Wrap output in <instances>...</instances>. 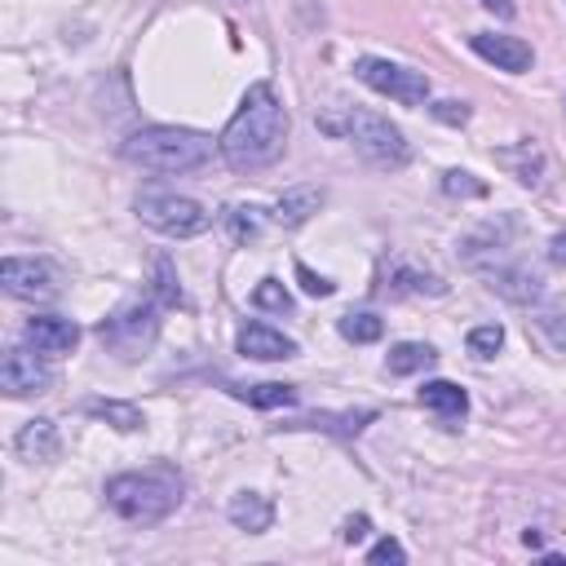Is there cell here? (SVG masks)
Instances as JSON below:
<instances>
[{
  "label": "cell",
  "mask_w": 566,
  "mask_h": 566,
  "mask_svg": "<svg viewBox=\"0 0 566 566\" xmlns=\"http://www.w3.org/2000/svg\"><path fill=\"white\" fill-rule=\"evenodd\" d=\"M287 142V111L274 97L270 84H252L234 111V119L226 124V133L217 137L221 159L234 172H261L283 155Z\"/></svg>",
  "instance_id": "cell-1"
},
{
  "label": "cell",
  "mask_w": 566,
  "mask_h": 566,
  "mask_svg": "<svg viewBox=\"0 0 566 566\" xmlns=\"http://www.w3.org/2000/svg\"><path fill=\"white\" fill-rule=\"evenodd\" d=\"M186 495V478L172 464H150V469H133V473H115L106 482V504L137 526L164 522Z\"/></svg>",
  "instance_id": "cell-2"
},
{
  "label": "cell",
  "mask_w": 566,
  "mask_h": 566,
  "mask_svg": "<svg viewBox=\"0 0 566 566\" xmlns=\"http://www.w3.org/2000/svg\"><path fill=\"white\" fill-rule=\"evenodd\" d=\"M212 150H221L208 133L199 128H172V124H150V128H137L119 155L137 168H150V172H190V168H203L212 159Z\"/></svg>",
  "instance_id": "cell-3"
},
{
  "label": "cell",
  "mask_w": 566,
  "mask_h": 566,
  "mask_svg": "<svg viewBox=\"0 0 566 566\" xmlns=\"http://www.w3.org/2000/svg\"><path fill=\"white\" fill-rule=\"evenodd\" d=\"M318 128L327 133H340L354 142V150L371 164V168H385V172H398L411 150H407V137L398 124H389L385 115L376 111H363V106H345L340 115H318Z\"/></svg>",
  "instance_id": "cell-4"
},
{
  "label": "cell",
  "mask_w": 566,
  "mask_h": 566,
  "mask_svg": "<svg viewBox=\"0 0 566 566\" xmlns=\"http://www.w3.org/2000/svg\"><path fill=\"white\" fill-rule=\"evenodd\" d=\"M97 336L115 358H128V363L146 358L155 336H159V305L155 301H124L115 314H106L97 323Z\"/></svg>",
  "instance_id": "cell-5"
},
{
  "label": "cell",
  "mask_w": 566,
  "mask_h": 566,
  "mask_svg": "<svg viewBox=\"0 0 566 566\" xmlns=\"http://www.w3.org/2000/svg\"><path fill=\"white\" fill-rule=\"evenodd\" d=\"M137 217H142L150 230L168 234V239H190V234H203V230L212 226V212H208L199 199H190V195H168V190L142 195V199H137Z\"/></svg>",
  "instance_id": "cell-6"
},
{
  "label": "cell",
  "mask_w": 566,
  "mask_h": 566,
  "mask_svg": "<svg viewBox=\"0 0 566 566\" xmlns=\"http://www.w3.org/2000/svg\"><path fill=\"white\" fill-rule=\"evenodd\" d=\"M354 75L367 88H376V93H385L402 106H424L429 102V75L411 71V66H398L389 57H354Z\"/></svg>",
  "instance_id": "cell-7"
},
{
  "label": "cell",
  "mask_w": 566,
  "mask_h": 566,
  "mask_svg": "<svg viewBox=\"0 0 566 566\" xmlns=\"http://www.w3.org/2000/svg\"><path fill=\"white\" fill-rule=\"evenodd\" d=\"M0 283L18 301H49V296H57V270L49 261H40V256H4Z\"/></svg>",
  "instance_id": "cell-8"
},
{
  "label": "cell",
  "mask_w": 566,
  "mask_h": 566,
  "mask_svg": "<svg viewBox=\"0 0 566 566\" xmlns=\"http://www.w3.org/2000/svg\"><path fill=\"white\" fill-rule=\"evenodd\" d=\"M44 354H31V349H9L4 354V363H0V389L9 394V398H31V394H44L49 389V367L40 363Z\"/></svg>",
  "instance_id": "cell-9"
},
{
  "label": "cell",
  "mask_w": 566,
  "mask_h": 566,
  "mask_svg": "<svg viewBox=\"0 0 566 566\" xmlns=\"http://www.w3.org/2000/svg\"><path fill=\"white\" fill-rule=\"evenodd\" d=\"M482 279H486V287L491 292H500L504 301H513V305H531V301H539V274L535 270H526V265H517V261H495V265H473Z\"/></svg>",
  "instance_id": "cell-10"
},
{
  "label": "cell",
  "mask_w": 566,
  "mask_h": 566,
  "mask_svg": "<svg viewBox=\"0 0 566 566\" xmlns=\"http://www.w3.org/2000/svg\"><path fill=\"white\" fill-rule=\"evenodd\" d=\"M469 49H473L482 62H491L495 71H509V75H522V71H531V62H535V49H531L526 40H517V35L478 31V35H469Z\"/></svg>",
  "instance_id": "cell-11"
},
{
  "label": "cell",
  "mask_w": 566,
  "mask_h": 566,
  "mask_svg": "<svg viewBox=\"0 0 566 566\" xmlns=\"http://www.w3.org/2000/svg\"><path fill=\"white\" fill-rule=\"evenodd\" d=\"M22 336H27V345H31L35 354L57 358V354H71V349H75L80 327H75L71 318H57V314H35V318H27Z\"/></svg>",
  "instance_id": "cell-12"
},
{
  "label": "cell",
  "mask_w": 566,
  "mask_h": 566,
  "mask_svg": "<svg viewBox=\"0 0 566 566\" xmlns=\"http://www.w3.org/2000/svg\"><path fill=\"white\" fill-rule=\"evenodd\" d=\"M380 292L385 296H438V292H447V283L438 279V274H429V270H416V265H407V261H385V270H380Z\"/></svg>",
  "instance_id": "cell-13"
},
{
  "label": "cell",
  "mask_w": 566,
  "mask_h": 566,
  "mask_svg": "<svg viewBox=\"0 0 566 566\" xmlns=\"http://www.w3.org/2000/svg\"><path fill=\"white\" fill-rule=\"evenodd\" d=\"M234 345H239V354H243V358H256V363L296 358V340H292V336H283V332H274V327H265V323H248V327H239Z\"/></svg>",
  "instance_id": "cell-14"
},
{
  "label": "cell",
  "mask_w": 566,
  "mask_h": 566,
  "mask_svg": "<svg viewBox=\"0 0 566 566\" xmlns=\"http://www.w3.org/2000/svg\"><path fill=\"white\" fill-rule=\"evenodd\" d=\"M318 208H323V190H318V186H292V190H283L279 203H274V221H279L283 230H296V226H305Z\"/></svg>",
  "instance_id": "cell-15"
},
{
  "label": "cell",
  "mask_w": 566,
  "mask_h": 566,
  "mask_svg": "<svg viewBox=\"0 0 566 566\" xmlns=\"http://www.w3.org/2000/svg\"><path fill=\"white\" fill-rule=\"evenodd\" d=\"M13 451H18L27 464L53 460V455H57V429H53V420H27V424L18 429V438H13Z\"/></svg>",
  "instance_id": "cell-16"
},
{
  "label": "cell",
  "mask_w": 566,
  "mask_h": 566,
  "mask_svg": "<svg viewBox=\"0 0 566 566\" xmlns=\"http://www.w3.org/2000/svg\"><path fill=\"white\" fill-rule=\"evenodd\" d=\"M226 513H230V522H234L239 531H248V535H261V531L274 526V504H270L261 491H239Z\"/></svg>",
  "instance_id": "cell-17"
},
{
  "label": "cell",
  "mask_w": 566,
  "mask_h": 566,
  "mask_svg": "<svg viewBox=\"0 0 566 566\" xmlns=\"http://www.w3.org/2000/svg\"><path fill=\"white\" fill-rule=\"evenodd\" d=\"M420 402L438 416V420H464V411H469V394L460 389V385H451V380H429L424 389H420Z\"/></svg>",
  "instance_id": "cell-18"
},
{
  "label": "cell",
  "mask_w": 566,
  "mask_h": 566,
  "mask_svg": "<svg viewBox=\"0 0 566 566\" xmlns=\"http://www.w3.org/2000/svg\"><path fill=\"white\" fill-rule=\"evenodd\" d=\"M438 363V354H433V345H424V340H398L389 354H385V371L389 376H416V371H424V367H433Z\"/></svg>",
  "instance_id": "cell-19"
},
{
  "label": "cell",
  "mask_w": 566,
  "mask_h": 566,
  "mask_svg": "<svg viewBox=\"0 0 566 566\" xmlns=\"http://www.w3.org/2000/svg\"><path fill=\"white\" fill-rule=\"evenodd\" d=\"M234 398H243L248 407H261V411H270V407H292L296 402V389L292 385H279V380H261V385H226Z\"/></svg>",
  "instance_id": "cell-20"
},
{
  "label": "cell",
  "mask_w": 566,
  "mask_h": 566,
  "mask_svg": "<svg viewBox=\"0 0 566 566\" xmlns=\"http://www.w3.org/2000/svg\"><path fill=\"white\" fill-rule=\"evenodd\" d=\"M371 420H376V411L363 407V411H336V416H332V411H323V416H305V420H292L287 429H332V433H345V438H349V433H358V429L371 424Z\"/></svg>",
  "instance_id": "cell-21"
},
{
  "label": "cell",
  "mask_w": 566,
  "mask_h": 566,
  "mask_svg": "<svg viewBox=\"0 0 566 566\" xmlns=\"http://www.w3.org/2000/svg\"><path fill=\"white\" fill-rule=\"evenodd\" d=\"M500 164L513 168V177H517L522 186H535L539 172H544V150H539L535 142H517L513 150H500Z\"/></svg>",
  "instance_id": "cell-22"
},
{
  "label": "cell",
  "mask_w": 566,
  "mask_h": 566,
  "mask_svg": "<svg viewBox=\"0 0 566 566\" xmlns=\"http://www.w3.org/2000/svg\"><path fill=\"white\" fill-rule=\"evenodd\" d=\"M84 411L97 416V420H106V424H115V429H124V433H133V429L146 424V416L133 402H115V398H93V402H84Z\"/></svg>",
  "instance_id": "cell-23"
},
{
  "label": "cell",
  "mask_w": 566,
  "mask_h": 566,
  "mask_svg": "<svg viewBox=\"0 0 566 566\" xmlns=\"http://www.w3.org/2000/svg\"><path fill=\"white\" fill-rule=\"evenodd\" d=\"M336 327H340V336L345 340H354V345H371V340H380V332H385V318L380 314H371V310H363V314H340L336 318Z\"/></svg>",
  "instance_id": "cell-24"
},
{
  "label": "cell",
  "mask_w": 566,
  "mask_h": 566,
  "mask_svg": "<svg viewBox=\"0 0 566 566\" xmlns=\"http://www.w3.org/2000/svg\"><path fill=\"white\" fill-rule=\"evenodd\" d=\"M226 230H230L234 243H252V239H261V208H252V203H234V208H226Z\"/></svg>",
  "instance_id": "cell-25"
},
{
  "label": "cell",
  "mask_w": 566,
  "mask_h": 566,
  "mask_svg": "<svg viewBox=\"0 0 566 566\" xmlns=\"http://www.w3.org/2000/svg\"><path fill=\"white\" fill-rule=\"evenodd\" d=\"M252 305H256V310H274V314H287V310H292V292H287L279 279H261V283L252 287Z\"/></svg>",
  "instance_id": "cell-26"
},
{
  "label": "cell",
  "mask_w": 566,
  "mask_h": 566,
  "mask_svg": "<svg viewBox=\"0 0 566 566\" xmlns=\"http://www.w3.org/2000/svg\"><path fill=\"white\" fill-rule=\"evenodd\" d=\"M504 345V327L500 323H482L469 332V354L473 358H495V349Z\"/></svg>",
  "instance_id": "cell-27"
},
{
  "label": "cell",
  "mask_w": 566,
  "mask_h": 566,
  "mask_svg": "<svg viewBox=\"0 0 566 566\" xmlns=\"http://www.w3.org/2000/svg\"><path fill=\"white\" fill-rule=\"evenodd\" d=\"M442 190H447V195H455V199H460V195H464V199L486 195V186H482V181H473V172H464V168H451V172L442 177Z\"/></svg>",
  "instance_id": "cell-28"
},
{
  "label": "cell",
  "mask_w": 566,
  "mask_h": 566,
  "mask_svg": "<svg viewBox=\"0 0 566 566\" xmlns=\"http://www.w3.org/2000/svg\"><path fill=\"white\" fill-rule=\"evenodd\" d=\"M155 292H159V301H164V305H181V287H177V279H172L168 256H159V261H155Z\"/></svg>",
  "instance_id": "cell-29"
},
{
  "label": "cell",
  "mask_w": 566,
  "mask_h": 566,
  "mask_svg": "<svg viewBox=\"0 0 566 566\" xmlns=\"http://www.w3.org/2000/svg\"><path fill=\"white\" fill-rule=\"evenodd\" d=\"M296 279H301V287H305L310 296H332V292H336V283L323 279V274H314L305 261H296Z\"/></svg>",
  "instance_id": "cell-30"
},
{
  "label": "cell",
  "mask_w": 566,
  "mask_h": 566,
  "mask_svg": "<svg viewBox=\"0 0 566 566\" xmlns=\"http://www.w3.org/2000/svg\"><path fill=\"white\" fill-rule=\"evenodd\" d=\"M367 562H407V548L385 535V539H376V544L367 548Z\"/></svg>",
  "instance_id": "cell-31"
},
{
  "label": "cell",
  "mask_w": 566,
  "mask_h": 566,
  "mask_svg": "<svg viewBox=\"0 0 566 566\" xmlns=\"http://www.w3.org/2000/svg\"><path fill=\"white\" fill-rule=\"evenodd\" d=\"M539 332L566 354V314H539Z\"/></svg>",
  "instance_id": "cell-32"
},
{
  "label": "cell",
  "mask_w": 566,
  "mask_h": 566,
  "mask_svg": "<svg viewBox=\"0 0 566 566\" xmlns=\"http://www.w3.org/2000/svg\"><path fill=\"white\" fill-rule=\"evenodd\" d=\"M429 111H433L438 119H447V124H464V119H469V106H464V102H433Z\"/></svg>",
  "instance_id": "cell-33"
},
{
  "label": "cell",
  "mask_w": 566,
  "mask_h": 566,
  "mask_svg": "<svg viewBox=\"0 0 566 566\" xmlns=\"http://www.w3.org/2000/svg\"><path fill=\"white\" fill-rule=\"evenodd\" d=\"M367 531H371V526H367V517H363V513L345 522V539H349V544H358V539H367Z\"/></svg>",
  "instance_id": "cell-34"
},
{
  "label": "cell",
  "mask_w": 566,
  "mask_h": 566,
  "mask_svg": "<svg viewBox=\"0 0 566 566\" xmlns=\"http://www.w3.org/2000/svg\"><path fill=\"white\" fill-rule=\"evenodd\" d=\"M548 256H553L557 265H566V230H557V234L548 239Z\"/></svg>",
  "instance_id": "cell-35"
},
{
  "label": "cell",
  "mask_w": 566,
  "mask_h": 566,
  "mask_svg": "<svg viewBox=\"0 0 566 566\" xmlns=\"http://www.w3.org/2000/svg\"><path fill=\"white\" fill-rule=\"evenodd\" d=\"M482 4H486L495 18H513V13H517V4H513V0H482Z\"/></svg>",
  "instance_id": "cell-36"
}]
</instances>
